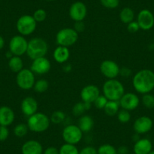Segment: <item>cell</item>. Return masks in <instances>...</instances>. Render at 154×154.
I'll use <instances>...</instances> for the list:
<instances>
[{
    "label": "cell",
    "mask_w": 154,
    "mask_h": 154,
    "mask_svg": "<svg viewBox=\"0 0 154 154\" xmlns=\"http://www.w3.org/2000/svg\"><path fill=\"white\" fill-rule=\"evenodd\" d=\"M15 114L13 109L8 106H0V125L9 126L14 122Z\"/></svg>",
    "instance_id": "19"
},
{
    "label": "cell",
    "mask_w": 154,
    "mask_h": 154,
    "mask_svg": "<svg viewBox=\"0 0 154 154\" xmlns=\"http://www.w3.org/2000/svg\"><path fill=\"white\" fill-rule=\"evenodd\" d=\"M127 29H128V32H131V33H134V32H137V31L140 29L137 22L133 20L131 23L127 24Z\"/></svg>",
    "instance_id": "38"
},
{
    "label": "cell",
    "mask_w": 154,
    "mask_h": 154,
    "mask_svg": "<svg viewBox=\"0 0 154 154\" xmlns=\"http://www.w3.org/2000/svg\"><path fill=\"white\" fill-rule=\"evenodd\" d=\"M78 38L79 33L73 28L66 27L60 29L57 32L55 40L57 45L69 48L78 41Z\"/></svg>",
    "instance_id": "5"
},
{
    "label": "cell",
    "mask_w": 154,
    "mask_h": 154,
    "mask_svg": "<svg viewBox=\"0 0 154 154\" xmlns=\"http://www.w3.org/2000/svg\"><path fill=\"white\" fill-rule=\"evenodd\" d=\"M5 56H6L7 58H8V60H9V59L11 58V57H12L14 55H13L12 53H11V51H7V52H6V54H5Z\"/></svg>",
    "instance_id": "46"
},
{
    "label": "cell",
    "mask_w": 154,
    "mask_h": 154,
    "mask_svg": "<svg viewBox=\"0 0 154 154\" xmlns=\"http://www.w3.org/2000/svg\"><path fill=\"white\" fill-rule=\"evenodd\" d=\"M46 1H49V2H51V1H54V0H46Z\"/></svg>",
    "instance_id": "48"
},
{
    "label": "cell",
    "mask_w": 154,
    "mask_h": 154,
    "mask_svg": "<svg viewBox=\"0 0 154 154\" xmlns=\"http://www.w3.org/2000/svg\"><path fill=\"white\" fill-rule=\"evenodd\" d=\"M116 116H117L118 120L121 123H128L131 119V115L130 113V111L126 110V109H119Z\"/></svg>",
    "instance_id": "33"
},
{
    "label": "cell",
    "mask_w": 154,
    "mask_h": 154,
    "mask_svg": "<svg viewBox=\"0 0 154 154\" xmlns=\"http://www.w3.org/2000/svg\"><path fill=\"white\" fill-rule=\"evenodd\" d=\"M116 150H117V154H130L129 149H128V146H125V145L119 146L116 149Z\"/></svg>",
    "instance_id": "43"
},
{
    "label": "cell",
    "mask_w": 154,
    "mask_h": 154,
    "mask_svg": "<svg viewBox=\"0 0 154 154\" xmlns=\"http://www.w3.org/2000/svg\"><path fill=\"white\" fill-rule=\"evenodd\" d=\"M142 104L143 105L145 108L146 109H153L154 108V95L147 93V94H143L141 98Z\"/></svg>",
    "instance_id": "31"
},
{
    "label": "cell",
    "mask_w": 154,
    "mask_h": 154,
    "mask_svg": "<svg viewBox=\"0 0 154 154\" xmlns=\"http://www.w3.org/2000/svg\"><path fill=\"white\" fill-rule=\"evenodd\" d=\"M131 154H134V153H131Z\"/></svg>",
    "instance_id": "49"
},
{
    "label": "cell",
    "mask_w": 154,
    "mask_h": 154,
    "mask_svg": "<svg viewBox=\"0 0 154 154\" xmlns=\"http://www.w3.org/2000/svg\"><path fill=\"white\" fill-rule=\"evenodd\" d=\"M134 12L131 8L129 7H125L121 10L119 13V19L122 21V23L125 24L131 23L134 20Z\"/></svg>",
    "instance_id": "24"
},
{
    "label": "cell",
    "mask_w": 154,
    "mask_h": 154,
    "mask_svg": "<svg viewBox=\"0 0 154 154\" xmlns=\"http://www.w3.org/2000/svg\"><path fill=\"white\" fill-rule=\"evenodd\" d=\"M85 111H86V109L85 107V103L82 101L75 103L72 108V114L74 116H76V117H80L81 116L83 115Z\"/></svg>",
    "instance_id": "32"
},
{
    "label": "cell",
    "mask_w": 154,
    "mask_h": 154,
    "mask_svg": "<svg viewBox=\"0 0 154 154\" xmlns=\"http://www.w3.org/2000/svg\"><path fill=\"white\" fill-rule=\"evenodd\" d=\"M148 154H154V150H151Z\"/></svg>",
    "instance_id": "47"
},
{
    "label": "cell",
    "mask_w": 154,
    "mask_h": 154,
    "mask_svg": "<svg viewBox=\"0 0 154 154\" xmlns=\"http://www.w3.org/2000/svg\"><path fill=\"white\" fill-rule=\"evenodd\" d=\"M152 144L147 138H140L134 142L133 151L134 154H148L152 150Z\"/></svg>",
    "instance_id": "20"
},
{
    "label": "cell",
    "mask_w": 154,
    "mask_h": 154,
    "mask_svg": "<svg viewBox=\"0 0 154 154\" xmlns=\"http://www.w3.org/2000/svg\"><path fill=\"white\" fill-rule=\"evenodd\" d=\"M70 52L69 48L64 46H58L54 49L53 52V58L57 63H64L69 60Z\"/></svg>",
    "instance_id": "21"
},
{
    "label": "cell",
    "mask_w": 154,
    "mask_h": 154,
    "mask_svg": "<svg viewBox=\"0 0 154 154\" xmlns=\"http://www.w3.org/2000/svg\"><path fill=\"white\" fill-rule=\"evenodd\" d=\"M100 94V90L97 85H85L80 91V97L82 102L93 103L97 97Z\"/></svg>",
    "instance_id": "16"
},
{
    "label": "cell",
    "mask_w": 154,
    "mask_h": 154,
    "mask_svg": "<svg viewBox=\"0 0 154 154\" xmlns=\"http://www.w3.org/2000/svg\"><path fill=\"white\" fill-rule=\"evenodd\" d=\"M120 67L116 62L112 60H105L100 65V71L107 79H116L119 75Z\"/></svg>",
    "instance_id": "10"
},
{
    "label": "cell",
    "mask_w": 154,
    "mask_h": 154,
    "mask_svg": "<svg viewBox=\"0 0 154 154\" xmlns=\"http://www.w3.org/2000/svg\"><path fill=\"white\" fill-rule=\"evenodd\" d=\"M85 23H83V21H77L75 22L74 23V26H73V29L76 31L78 33L79 32H82L85 30Z\"/></svg>",
    "instance_id": "41"
},
{
    "label": "cell",
    "mask_w": 154,
    "mask_h": 154,
    "mask_svg": "<svg viewBox=\"0 0 154 154\" xmlns=\"http://www.w3.org/2000/svg\"><path fill=\"white\" fill-rule=\"evenodd\" d=\"M83 132L77 125H68L62 131V138L66 143L76 145L82 140Z\"/></svg>",
    "instance_id": "8"
},
{
    "label": "cell",
    "mask_w": 154,
    "mask_h": 154,
    "mask_svg": "<svg viewBox=\"0 0 154 154\" xmlns=\"http://www.w3.org/2000/svg\"><path fill=\"white\" fill-rule=\"evenodd\" d=\"M9 136V130L8 127L0 125V141H5Z\"/></svg>",
    "instance_id": "37"
},
{
    "label": "cell",
    "mask_w": 154,
    "mask_h": 154,
    "mask_svg": "<svg viewBox=\"0 0 154 154\" xmlns=\"http://www.w3.org/2000/svg\"><path fill=\"white\" fill-rule=\"evenodd\" d=\"M119 101H114V100H108L106 106L103 108V111L105 113L109 116H113L117 115L119 111Z\"/></svg>",
    "instance_id": "25"
},
{
    "label": "cell",
    "mask_w": 154,
    "mask_h": 154,
    "mask_svg": "<svg viewBox=\"0 0 154 154\" xmlns=\"http://www.w3.org/2000/svg\"><path fill=\"white\" fill-rule=\"evenodd\" d=\"M97 154H117L116 148L109 143L100 145L97 149Z\"/></svg>",
    "instance_id": "30"
},
{
    "label": "cell",
    "mask_w": 154,
    "mask_h": 154,
    "mask_svg": "<svg viewBox=\"0 0 154 154\" xmlns=\"http://www.w3.org/2000/svg\"><path fill=\"white\" fill-rule=\"evenodd\" d=\"M50 121L54 125H58L62 123L66 119V114L62 110H56L51 113L50 116Z\"/></svg>",
    "instance_id": "26"
},
{
    "label": "cell",
    "mask_w": 154,
    "mask_h": 154,
    "mask_svg": "<svg viewBox=\"0 0 154 154\" xmlns=\"http://www.w3.org/2000/svg\"><path fill=\"white\" fill-rule=\"evenodd\" d=\"M107 101V98H106L103 94H100V95L96 98V100H94L93 104L94 105V106H95L97 109H103V108L106 106Z\"/></svg>",
    "instance_id": "35"
},
{
    "label": "cell",
    "mask_w": 154,
    "mask_h": 154,
    "mask_svg": "<svg viewBox=\"0 0 154 154\" xmlns=\"http://www.w3.org/2000/svg\"><path fill=\"white\" fill-rule=\"evenodd\" d=\"M28 41L23 35H14L9 41V51L14 56H20L26 54L27 51Z\"/></svg>",
    "instance_id": "9"
},
{
    "label": "cell",
    "mask_w": 154,
    "mask_h": 154,
    "mask_svg": "<svg viewBox=\"0 0 154 154\" xmlns=\"http://www.w3.org/2000/svg\"><path fill=\"white\" fill-rule=\"evenodd\" d=\"M5 45V40H4L3 37L0 35V50H2Z\"/></svg>",
    "instance_id": "44"
},
{
    "label": "cell",
    "mask_w": 154,
    "mask_h": 154,
    "mask_svg": "<svg viewBox=\"0 0 154 154\" xmlns=\"http://www.w3.org/2000/svg\"><path fill=\"white\" fill-rule=\"evenodd\" d=\"M50 124V118L42 112H36L33 115L29 116L26 122L29 131L35 133H42L47 131Z\"/></svg>",
    "instance_id": "3"
},
{
    "label": "cell",
    "mask_w": 154,
    "mask_h": 154,
    "mask_svg": "<svg viewBox=\"0 0 154 154\" xmlns=\"http://www.w3.org/2000/svg\"><path fill=\"white\" fill-rule=\"evenodd\" d=\"M35 82V74L30 69L23 68L17 73L16 83L20 89L25 91L32 89L33 88Z\"/></svg>",
    "instance_id": "7"
},
{
    "label": "cell",
    "mask_w": 154,
    "mask_h": 154,
    "mask_svg": "<svg viewBox=\"0 0 154 154\" xmlns=\"http://www.w3.org/2000/svg\"><path fill=\"white\" fill-rule=\"evenodd\" d=\"M69 17L73 21H83L87 15V7L82 2H75L69 9Z\"/></svg>",
    "instance_id": "13"
},
{
    "label": "cell",
    "mask_w": 154,
    "mask_h": 154,
    "mask_svg": "<svg viewBox=\"0 0 154 154\" xmlns=\"http://www.w3.org/2000/svg\"><path fill=\"white\" fill-rule=\"evenodd\" d=\"M29 128L25 123H19L14 128V134L17 137L21 138L25 137L29 131Z\"/></svg>",
    "instance_id": "29"
},
{
    "label": "cell",
    "mask_w": 154,
    "mask_h": 154,
    "mask_svg": "<svg viewBox=\"0 0 154 154\" xmlns=\"http://www.w3.org/2000/svg\"><path fill=\"white\" fill-rule=\"evenodd\" d=\"M79 154H97V149L92 146H86L79 151Z\"/></svg>",
    "instance_id": "39"
},
{
    "label": "cell",
    "mask_w": 154,
    "mask_h": 154,
    "mask_svg": "<svg viewBox=\"0 0 154 154\" xmlns=\"http://www.w3.org/2000/svg\"><path fill=\"white\" fill-rule=\"evenodd\" d=\"M153 126L152 119L146 116H142L135 119L133 124L134 132L138 134H143L149 132Z\"/></svg>",
    "instance_id": "15"
},
{
    "label": "cell",
    "mask_w": 154,
    "mask_h": 154,
    "mask_svg": "<svg viewBox=\"0 0 154 154\" xmlns=\"http://www.w3.org/2000/svg\"><path fill=\"white\" fill-rule=\"evenodd\" d=\"M79 150L75 145L66 143L62 145L59 149V154H79Z\"/></svg>",
    "instance_id": "28"
},
{
    "label": "cell",
    "mask_w": 154,
    "mask_h": 154,
    "mask_svg": "<svg viewBox=\"0 0 154 154\" xmlns=\"http://www.w3.org/2000/svg\"><path fill=\"white\" fill-rule=\"evenodd\" d=\"M100 3L105 8L114 9L119 6V0H100Z\"/></svg>",
    "instance_id": "36"
},
{
    "label": "cell",
    "mask_w": 154,
    "mask_h": 154,
    "mask_svg": "<svg viewBox=\"0 0 154 154\" xmlns=\"http://www.w3.org/2000/svg\"><path fill=\"white\" fill-rule=\"evenodd\" d=\"M37 22L32 15L24 14L17 19L16 23V28L19 34L23 36H27L35 32L36 29Z\"/></svg>",
    "instance_id": "6"
},
{
    "label": "cell",
    "mask_w": 154,
    "mask_h": 154,
    "mask_svg": "<svg viewBox=\"0 0 154 154\" xmlns=\"http://www.w3.org/2000/svg\"><path fill=\"white\" fill-rule=\"evenodd\" d=\"M42 154H59V149L55 146H48L44 149Z\"/></svg>",
    "instance_id": "42"
},
{
    "label": "cell",
    "mask_w": 154,
    "mask_h": 154,
    "mask_svg": "<svg viewBox=\"0 0 154 154\" xmlns=\"http://www.w3.org/2000/svg\"><path fill=\"white\" fill-rule=\"evenodd\" d=\"M43 146L42 143L36 140H29L21 146L22 154H42Z\"/></svg>",
    "instance_id": "18"
},
{
    "label": "cell",
    "mask_w": 154,
    "mask_h": 154,
    "mask_svg": "<svg viewBox=\"0 0 154 154\" xmlns=\"http://www.w3.org/2000/svg\"><path fill=\"white\" fill-rule=\"evenodd\" d=\"M102 91L108 100L114 101H119L125 93L123 84L116 79H107L105 81L102 88Z\"/></svg>",
    "instance_id": "2"
},
{
    "label": "cell",
    "mask_w": 154,
    "mask_h": 154,
    "mask_svg": "<svg viewBox=\"0 0 154 154\" xmlns=\"http://www.w3.org/2000/svg\"><path fill=\"white\" fill-rule=\"evenodd\" d=\"M8 64L11 72H15V73H17L23 69V61L21 57L19 56L14 55L12 57H11L8 60Z\"/></svg>",
    "instance_id": "23"
},
{
    "label": "cell",
    "mask_w": 154,
    "mask_h": 154,
    "mask_svg": "<svg viewBox=\"0 0 154 154\" xmlns=\"http://www.w3.org/2000/svg\"><path fill=\"white\" fill-rule=\"evenodd\" d=\"M136 21L142 30H149L154 26V15L149 10L142 9L139 11Z\"/></svg>",
    "instance_id": "12"
},
{
    "label": "cell",
    "mask_w": 154,
    "mask_h": 154,
    "mask_svg": "<svg viewBox=\"0 0 154 154\" xmlns=\"http://www.w3.org/2000/svg\"><path fill=\"white\" fill-rule=\"evenodd\" d=\"M140 98L135 93L127 92L122 95L119 100V106L122 109L132 111L137 109L140 104Z\"/></svg>",
    "instance_id": "11"
},
{
    "label": "cell",
    "mask_w": 154,
    "mask_h": 154,
    "mask_svg": "<svg viewBox=\"0 0 154 154\" xmlns=\"http://www.w3.org/2000/svg\"><path fill=\"white\" fill-rule=\"evenodd\" d=\"M72 67H71L70 64H66V66H63V69H64L65 72H69V71L71 70Z\"/></svg>",
    "instance_id": "45"
},
{
    "label": "cell",
    "mask_w": 154,
    "mask_h": 154,
    "mask_svg": "<svg viewBox=\"0 0 154 154\" xmlns=\"http://www.w3.org/2000/svg\"><path fill=\"white\" fill-rule=\"evenodd\" d=\"M38 102L34 97L28 96L22 100L20 103V109L22 112L26 116H30L38 110Z\"/></svg>",
    "instance_id": "17"
},
{
    "label": "cell",
    "mask_w": 154,
    "mask_h": 154,
    "mask_svg": "<svg viewBox=\"0 0 154 154\" xmlns=\"http://www.w3.org/2000/svg\"><path fill=\"white\" fill-rule=\"evenodd\" d=\"M94 125L93 118L91 116L82 115L78 120V126L83 133H88L91 131Z\"/></svg>",
    "instance_id": "22"
},
{
    "label": "cell",
    "mask_w": 154,
    "mask_h": 154,
    "mask_svg": "<svg viewBox=\"0 0 154 154\" xmlns=\"http://www.w3.org/2000/svg\"><path fill=\"white\" fill-rule=\"evenodd\" d=\"M51 67L50 60L46 57H38L32 60L30 69L37 75H45L48 73Z\"/></svg>",
    "instance_id": "14"
},
{
    "label": "cell",
    "mask_w": 154,
    "mask_h": 154,
    "mask_svg": "<svg viewBox=\"0 0 154 154\" xmlns=\"http://www.w3.org/2000/svg\"><path fill=\"white\" fill-rule=\"evenodd\" d=\"M32 17L37 23H41L45 21V19L47 18V12L43 8H38L34 11Z\"/></svg>",
    "instance_id": "34"
},
{
    "label": "cell",
    "mask_w": 154,
    "mask_h": 154,
    "mask_svg": "<svg viewBox=\"0 0 154 154\" xmlns=\"http://www.w3.org/2000/svg\"><path fill=\"white\" fill-rule=\"evenodd\" d=\"M132 74V71L130 68L126 67V66H123V67L120 68L119 70V75H121L123 78H129Z\"/></svg>",
    "instance_id": "40"
},
{
    "label": "cell",
    "mask_w": 154,
    "mask_h": 154,
    "mask_svg": "<svg viewBox=\"0 0 154 154\" xmlns=\"http://www.w3.org/2000/svg\"><path fill=\"white\" fill-rule=\"evenodd\" d=\"M132 85L139 94L150 93L154 89V72L149 69L137 71L132 78Z\"/></svg>",
    "instance_id": "1"
},
{
    "label": "cell",
    "mask_w": 154,
    "mask_h": 154,
    "mask_svg": "<svg viewBox=\"0 0 154 154\" xmlns=\"http://www.w3.org/2000/svg\"><path fill=\"white\" fill-rule=\"evenodd\" d=\"M48 51V45L44 38L34 37L28 41L27 51L26 54L32 60L38 57H45Z\"/></svg>",
    "instance_id": "4"
},
{
    "label": "cell",
    "mask_w": 154,
    "mask_h": 154,
    "mask_svg": "<svg viewBox=\"0 0 154 154\" xmlns=\"http://www.w3.org/2000/svg\"><path fill=\"white\" fill-rule=\"evenodd\" d=\"M48 87H49V83L48 80L45 79H40L35 81L33 89L37 93H44L48 89Z\"/></svg>",
    "instance_id": "27"
}]
</instances>
